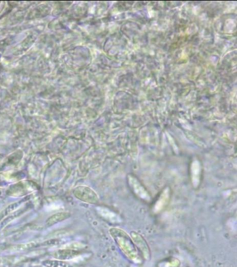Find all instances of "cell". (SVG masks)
<instances>
[{
	"label": "cell",
	"instance_id": "3",
	"mask_svg": "<svg viewBox=\"0 0 237 267\" xmlns=\"http://www.w3.org/2000/svg\"><path fill=\"white\" fill-rule=\"evenodd\" d=\"M129 236H130L134 245L138 249L139 253L142 255L143 260L149 261L151 259V251L146 240L144 239L141 234L136 231L131 232Z\"/></svg>",
	"mask_w": 237,
	"mask_h": 267
},
{
	"label": "cell",
	"instance_id": "11",
	"mask_svg": "<svg viewBox=\"0 0 237 267\" xmlns=\"http://www.w3.org/2000/svg\"><path fill=\"white\" fill-rule=\"evenodd\" d=\"M43 265L46 267H71L69 263L61 260H46Z\"/></svg>",
	"mask_w": 237,
	"mask_h": 267
},
{
	"label": "cell",
	"instance_id": "5",
	"mask_svg": "<svg viewBox=\"0 0 237 267\" xmlns=\"http://www.w3.org/2000/svg\"><path fill=\"white\" fill-rule=\"evenodd\" d=\"M97 213L99 216L111 223H120L122 221V218L118 214L113 211L111 209L106 207L97 208Z\"/></svg>",
	"mask_w": 237,
	"mask_h": 267
},
{
	"label": "cell",
	"instance_id": "4",
	"mask_svg": "<svg viewBox=\"0 0 237 267\" xmlns=\"http://www.w3.org/2000/svg\"><path fill=\"white\" fill-rule=\"evenodd\" d=\"M74 194L79 200L91 204H97L99 202V197L97 193L89 187H78L74 190Z\"/></svg>",
	"mask_w": 237,
	"mask_h": 267
},
{
	"label": "cell",
	"instance_id": "8",
	"mask_svg": "<svg viewBox=\"0 0 237 267\" xmlns=\"http://www.w3.org/2000/svg\"><path fill=\"white\" fill-rule=\"evenodd\" d=\"M70 216H71V214L68 213L56 214H54L48 218L47 221H46V224H47V226H51V225L56 224L59 222L64 221L66 218H69Z\"/></svg>",
	"mask_w": 237,
	"mask_h": 267
},
{
	"label": "cell",
	"instance_id": "6",
	"mask_svg": "<svg viewBox=\"0 0 237 267\" xmlns=\"http://www.w3.org/2000/svg\"><path fill=\"white\" fill-rule=\"evenodd\" d=\"M170 198V189L168 187L164 188L159 196L158 199L156 200L153 207V212L155 213H160L168 205Z\"/></svg>",
	"mask_w": 237,
	"mask_h": 267
},
{
	"label": "cell",
	"instance_id": "12",
	"mask_svg": "<svg viewBox=\"0 0 237 267\" xmlns=\"http://www.w3.org/2000/svg\"><path fill=\"white\" fill-rule=\"evenodd\" d=\"M23 202L24 201L22 200V201L18 202V203H13V204L9 205V206L7 207L4 210H3V211L0 213V220L2 219L5 216H8L10 214L13 213L16 209L21 206V205Z\"/></svg>",
	"mask_w": 237,
	"mask_h": 267
},
{
	"label": "cell",
	"instance_id": "14",
	"mask_svg": "<svg viewBox=\"0 0 237 267\" xmlns=\"http://www.w3.org/2000/svg\"></svg>",
	"mask_w": 237,
	"mask_h": 267
},
{
	"label": "cell",
	"instance_id": "10",
	"mask_svg": "<svg viewBox=\"0 0 237 267\" xmlns=\"http://www.w3.org/2000/svg\"><path fill=\"white\" fill-rule=\"evenodd\" d=\"M180 260L175 258L166 259L158 264V267H180Z\"/></svg>",
	"mask_w": 237,
	"mask_h": 267
},
{
	"label": "cell",
	"instance_id": "1",
	"mask_svg": "<svg viewBox=\"0 0 237 267\" xmlns=\"http://www.w3.org/2000/svg\"><path fill=\"white\" fill-rule=\"evenodd\" d=\"M109 233L117 243L121 253L127 260L134 265H142L143 259L128 234L123 230L116 228H111Z\"/></svg>",
	"mask_w": 237,
	"mask_h": 267
},
{
	"label": "cell",
	"instance_id": "13",
	"mask_svg": "<svg viewBox=\"0 0 237 267\" xmlns=\"http://www.w3.org/2000/svg\"><path fill=\"white\" fill-rule=\"evenodd\" d=\"M139 265H134V264H132V267H139Z\"/></svg>",
	"mask_w": 237,
	"mask_h": 267
},
{
	"label": "cell",
	"instance_id": "9",
	"mask_svg": "<svg viewBox=\"0 0 237 267\" xmlns=\"http://www.w3.org/2000/svg\"><path fill=\"white\" fill-rule=\"evenodd\" d=\"M79 255V252L77 250H66L64 251H59L56 253V258L60 260H71L76 258Z\"/></svg>",
	"mask_w": 237,
	"mask_h": 267
},
{
	"label": "cell",
	"instance_id": "2",
	"mask_svg": "<svg viewBox=\"0 0 237 267\" xmlns=\"http://www.w3.org/2000/svg\"><path fill=\"white\" fill-rule=\"evenodd\" d=\"M127 183L129 188L136 196L138 197L142 201L150 203L152 200L150 193L147 191L146 188L135 175L132 174L127 175Z\"/></svg>",
	"mask_w": 237,
	"mask_h": 267
},
{
	"label": "cell",
	"instance_id": "7",
	"mask_svg": "<svg viewBox=\"0 0 237 267\" xmlns=\"http://www.w3.org/2000/svg\"><path fill=\"white\" fill-rule=\"evenodd\" d=\"M201 166L199 163H193L191 166V172H190V177H191V183L193 187L197 188L200 185V180H201Z\"/></svg>",
	"mask_w": 237,
	"mask_h": 267
}]
</instances>
